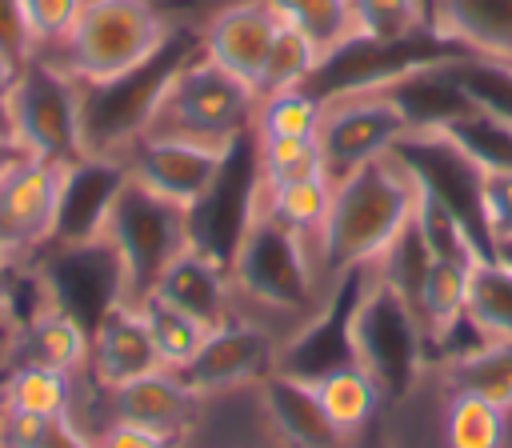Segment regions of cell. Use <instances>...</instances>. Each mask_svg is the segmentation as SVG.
Listing matches in <instances>:
<instances>
[{
  "label": "cell",
  "mask_w": 512,
  "mask_h": 448,
  "mask_svg": "<svg viewBox=\"0 0 512 448\" xmlns=\"http://www.w3.org/2000/svg\"><path fill=\"white\" fill-rule=\"evenodd\" d=\"M416 172L396 156H372L332 188L328 220L316 236V268L336 280L352 268H376L416 216Z\"/></svg>",
  "instance_id": "obj_1"
},
{
  "label": "cell",
  "mask_w": 512,
  "mask_h": 448,
  "mask_svg": "<svg viewBox=\"0 0 512 448\" xmlns=\"http://www.w3.org/2000/svg\"><path fill=\"white\" fill-rule=\"evenodd\" d=\"M252 116H256V88L196 48L164 80L140 136H180V140L228 148L252 132Z\"/></svg>",
  "instance_id": "obj_2"
},
{
  "label": "cell",
  "mask_w": 512,
  "mask_h": 448,
  "mask_svg": "<svg viewBox=\"0 0 512 448\" xmlns=\"http://www.w3.org/2000/svg\"><path fill=\"white\" fill-rule=\"evenodd\" d=\"M228 272H232V288L244 292L256 304H264V308L304 312V308L316 304L320 268H316L312 240L300 236L296 228L280 224L260 204V196L252 200L244 232H240V240L228 256Z\"/></svg>",
  "instance_id": "obj_3"
},
{
  "label": "cell",
  "mask_w": 512,
  "mask_h": 448,
  "mask_svg": "<svg viewBox=\"0 0 512 448\" xmlns=\"http://www.w3.org/2000/svg\"><path fill=\"white\" fill-rule=\"evenodd\" d=\"M172 28L152 0H84L80 20L60 44V64L80 84H108L148 64Z\"/></svg>",
  "instance_id": "obj_4"
},
{
  "label": "cell",
  "mask_w": 512,
  "mask_h": 448,
  "mask_svg": "<svg viewBox=\"0 0 512 448\" xmlns=\"http://www.w3.org/2000/svg\"><path fill=\"white\" fill-rule=\"evenodd\" d=\"M4 108L8 132L28 156L56 164L84 156V84L60 60L36 52L20 64Z\"/></svg>",
  "instance_id": "obj_5"
},
{
  "label": "cell",
  "mask_w": 512,
  "mask_h": 448,
  "mask_svg": "<svg viewBox=\"0 0 512 448\" xmlns=\"http://www.w3.org/2000/svg\"><path fill=\"white\" fill-rule=\"evenodd\" d=\"M352 348L356 364H364L380 384L384 404L404 400L428 360V332L420 308L376 268L352 312Z\"/></svg>",
  "instance_id": "obj_6"
},
{
  "label": "cell",
  "mask_w": 512,
  "mask_h": 448,
  "mask_svg": "<svg viewBox=\"0 0 512 448\" xmlns=\"http://www.w3.org/2000/svg\"><path fill=\"white\" fill-rule=\"evenodd\" d=\"M108 248L116 252L120 260V272H124V300L128 304H140L160 272L192 244V232H188V208L148 192L144 184L128 180L108 212V224H104V236Z\"/></svg>",
  "instance_id": "obj_7"
},
{
  "label": "cell",
  "mask_w": 512,
  "mask_h": 448,
  "mask_svg": "<svg viewBox=\"0 0 512 448\" xmlns=\"http://www.w3.org/2000/svg\"><path fill=\"white\" fill-rule=\"evenodd\" d=\"M320 100H324V112H320L316 140H320V152H324L332 180H340L344 172L360 168L372 156L392 152L416 128V116L404 104L396 84L332 92Z\"/></svg>",
  "instance_id": "obj_8"
},
{
  "label": "cell",
  "mask_w": 512,
  "mask_h": 448,
  "mask_svg": "<svg viewBox=\"0 0 512 448\" xmlns=\"http://www.w3.org/2000/svg\"><path fill=\"white\" fill-rule=\"evenodd\" d=\"M64 164L24 156L0 172V260H32L56 236Z\"/></svg>",
  "instance_id": "obj_9"
},
{
  "label": "cell",
  "mask_w": 512,
  "mask_h": 448,
  "mask_svg": "<svg viewBox=\"0 0 512 448\" xmlns=\"http://www.w3.org/2000/svg\"><path fill=\"white\" fill-rule=\"evenodd\" d=\"M128 172L136 184H144L148 192L180 204V208H196L220 180L232 144H200V140H180V136H136L128 148Z\"/></svg>",
  "instance_id": "obj_10"
},
{
  "label": "cell",
  "mask_w": 512,
  "mask_h": 448,
  "mask_svg": "<svg viewBox=\"0 0 512 448\" xmlns=\"http://www.w3.org/2000/svg\"><path fill=\"white\" fill-rule=\"evenodd\" d=\"M368 280H372V268H352V272L336 276L328 304L308 324H300V332L280 348L276 368L288 376H300V380H320L344 364H356L352 312H356Z\"/></svg>",
  "instance_id": "obj_11"
},
{
  "label": "cell",
  "mask_w": 512,
  "mask_h": 448,
  "mask_svg": "<svg viewBox=\"0 0 512 448\" xmlns=\"http://www.w3.org/2000/svg\"><path fill=\"white\" fill-rule=\"evenodd\" d=\"M52 260L40 264L52 308L76 316L88 336L92 328L104 320L108 308H116L124 300V272L116 252L108 248V240H92V244H52Z\"/></svg>",
  "instance_id": "obj_12"
},
{
  "label": "cell",
  "mask_w": 512,
  "mask_h": 448,
  "mask_svg": "<svg viewBox=\"0 0 512 448\" xmlns=\"http://www.w3.org/2000/svg\"><path fill=\"white\" fill-rule=\"evenodd\" d=\"M276 340L268 336V328L248 324V320H224L216 324L204 344L196 348V356L176 368L180 380L208 396V392H228V388H244V384H260L264 376L276 372Z\"/></svg>",
  "instance_id": "obj_13"
},
{
  "label": "cell",
  "mask_w": 512,
  "mask_h": 448,
  "mask_svg": "<svg viewBox=\"0 0 512 448\" xmlns=\"http://www.w3.org/2000/svg\"><path fill=\"white\" fill-rule=\"evenodd\" d=\"M132 180L124 152H84L64 164L60 176V208L52 244H92L104 236L108 212L120 188Z\"/></svg>",
  "instance_id": "obj_14"
},
{
  "label": "cell",
  "mask_w": 512,
  "mask_h": 448,
  "mask_svg": "<svg viewBox=\"0 0 512 448\" xmlns=\"http://www.w3.org/2000/svg\"><path fill=\"white\" fill-rule=\"evenodd\" d=\"M280 28L284 24L268 0H236L220 12H212V20L200 32V52L256 88Z\"/></svg>",
  "instance_id": "obj_15"
},
{
  "label": "cell",
  "mask_w": 512,
  "mask_h": 448,
  "mask_svg": "<svg viewBox=\"0 0 512 448\" xmlns=\"http://www.w3.org/2000/svg\"><path fill=\"white\" fill-rule=\"evenodd\" d=\"M256 388H260V408L284 448H352V436L336 428L312 380L276 368Z\"/></svg>",
  "instance_id": "obj_16"
},
{
  "label": "cell",
  "mask_w": 512,
  "mask_h": 448,
  "mask_svg": "<svg viewBox=\"0 0 512 448\" xmlns=\"http://www.w3.org/2000/svg\"><path fill=\"white\" fill-rule=\"evenodd\" d=\"M108 392H112V416L116 420L140 424V428L160 432L176 444L200 420V392H192L180 380V372H172V368H156V372L136 376V380L108 388Z\"/></svg>",
  "instance_id": "obj_17"
},
{
  "label": "cell",
  "mask_w": 512,
  "mask_h": 448,
  "mask_svg": "<svg viewBox=\"0 0 512 448\" xmlns=\"http://www.w3.org/2000/svg\"><path fill=\"white\" fill-rule=\"evenodd\" d=\"M88 364L104 388H120L136 376L164 368L160 352L152 344V332H148L136 304L120 300L116 308L104 312V320L92 328V340H88Z\"/></svg>",
  "instance_id": "obj_18"
},
{
  "label": "cell",
  "mask_w": 512,
  "mask_h": 448,
  "mask_svg": "<svg viewBox=\"0 0 512 448\" xmlns=\"http://www.w3.org/2000/svg\"><path fill=\"white\" fill-rule=\"evenodd\" d=\"M152 292H156L160 300H168L172 308L196 316L200 324L216 328V324L228 320V308H232V292H236V288H232V272H228V264H224L220 256H212V252L188 244V248L160 272V280H156Z\"/></svg>",
  "instance_id": "obj_19"
},
{
  "label": "cell",
  "mask_w": 512,
  "mask_h": 448,
  "mask_svg": "<svg viewBox=\"0 0 512 448\" xmlns=\"http://www.w3.org/2000/svg\"><path fill=\"white\" fill-rule=\"evenodd\" d=\"M432 28L468 56L512 60V0H436Z\"/></svg>",
  "instance_id": "obj_20"
},
{
  "label": "cell",
  "mask_w": 512,
  "mask_h": 448,
  "mask_svg": "<svg viewBox=\"0 0 512 448\" xmlns=\"http://www.w3.org/2000/svg\"><path fill=\"white\" fill-rule=\"evenodd\" d=\"M88 328L60 312L48 308L40 312L32 324H24L20 332L8 336V364H36V368H52V372H76L80 364H88Z\"/></svg>",
  "instance_id": "obj_21"
},
{
  "label": "cell",
  "mask_w": 512,
  "mask_h": 448,
  "mask_svg": "<svg viewBox=\"0 0 512 448\" xmlns=\"http://www.w3.org/2000/svg\"><path fill=\"white\" fill-rule=\"evenodd\" d=\"M484 260L476 252H464V256H432L428 272H424V284H420V320H424V332H428V344L440 340L468 308V280H472V264Z\"/></svg>",
  "instance_id": "obj_22"
},
{
  "label": "cell",
  "mask_w": 512,
  "mask_h": 448,
  "mask_svg": "<svg viewBox=\"0 0 512 448\" xmlns=\"http://www.w3.org/2000/svg\"><path fill=\"white\" fill-rule=\"evenodd\" d=\"M444 384L452 392L480 396L496 408H512V340H484L476 352L444 364Z\"/></svg>",
  "instance_id": "obj_23"
},
{
  "label": "cell",
  "mask_w": 512,
  "mask_h": 448,
  "mask_svg": "<svg viewBox=\"0 0 512 448\" xmlns=\"http://www.w3.org/2000/svg\"><path fill=\"white\" fill-rule=\"evenodd\" d=\"M312 384H316L328 416L336 420V428L348 432V436H360L384 404V392H380V384L372 380V372L364 364H344V368H336V372H328Z\"/></svg>",
  "instance_id": "obj_24"
},
{
  "label": "cell",
  "mask_w": 512,
  "mask_h": 448,
  "mask_svg": "<svg viewBox=\"0 0 512 448\" xmlns=\"http://www.w3.org/2000/svg\"><path fill=\"white\" fill-rule=\"evenodd\" d=\"M332 188H336L332 176H304V180H288V184H272V188L260 184L256 196L280 224L296 228L316 248V236H320L328 208H332Z\"/></svg>",
  "instance_id": "obj_25"
},
{
  "label": "cell",
  "mask_w": 512,
  "mask_h": 448,
  "mask_svg": "<svg viewBox=\"0 0 512 448\" xmlns=\"http://www.w3.org/2000/svg\"><path fill=\"white\" fill-rule=\"evenodd\" d=\"M268 4L280 16V24L304 32L320 48L324 60L356 40L352 0H268Z\"/></svg>",
  "instance_id": "obj_26"
},
{
  "label": "cell",
  "mask_w": 512,
  "mask_h": 448,
  "mask_svg": "<svg viewBox=\"0 0 512 448\" xmlns=\"http://www.w3.org/2000/svg\"><path fill=\"white\" fill-rule=\"evenodd\" d=\"M464 312L488 340H512V268L496 256L476 260Z\"/></svg>",
  "instance_id": "obj_27"
},
{
  "label": "cell",
  "mask_w": 512,
  "mask_h": 448,
  "mask_svg": "<svg viewBox=\"0 0 512 448\" xmlns=\"http://www.w3.org/2000/svg\"><path fill=\"white\" fill-rule=\"evenodd\" d=\"M468 108L496 116L512 124V60H488V56H460L444 64Z\"/></svg>",
  "instance_id": "obj_28"
},
{
  "label": "cell",
  "mask_w": 512,
  "mask_h": 448,
  "mask_svg": "<svg viewBox=\"0 0 512 448\" xmlns=\"http://www.w3.org/2000/svg\"><path fill=\"white\" fill-rule=\"evenodd\" d=\"M252 152H256V180L264 188L304 176H332L316 136H252Z\"/></svg>",
  "instance_id": "obj_29"
},
{
  "label": "cell",
  "mask_w": 512,
  "mask_h": 448,
  "mask_svg": "<svg viewBox=\"0 0 512 448\" xmlns=\"http://www.w3.org/2000/svg\"><path fill=\"white\" fill-rule=\"evenodd\" d=\"M140 316H144V324H148V332H152V344H156V352H160V364L164 368H184L192 356H196V348L204 344V336L212 332L208 324H200L196 316H188V312H180V308H172L168 300H160L156 292H148L140 304Z\"/></svg>",
  "instance_id": "obj_30"
},
{
  "label": "cell",
  "mask_w": 512,
  "mask_h": 448,
  "mask_svg": "<svg viewBox=\"0 0 512 448\" xmlns=\"http://www.w3.org/2000/svg\"><path fill=\"white\" fill-rule=\"evenodd\" d=\"M4 396H8V408L32 412L44 420H60L72 412L68 372H52V368H36V364H8Z\"/></svg>",
  "instance_id": "obj_31"
},
{
  "label": "cell",
  "mask_w": 512,
  "mask_h": 448,
  "mask_svg": "<svg viewBox=\"0 0 512 448\" xmlns=\"http://www.w3.org/2000/svg\"><path fill=\"white\" fill-rule=\"evenodd\" d=\"M320 112H324V100L308 84L256 96L252 136H316Z\"/></svg>",
  "instance_id": "obj_32"
},
{
  "label": "cell",
  "mask_w": 512,
  "mask_h": 448,
  "mask_svg": "<svg viewBox=\"0 0 512 448\" xmlns=\"http://www.w3.org/2000/svg\"><path fill=\"white\" fill-rule=\"evenodd\" d=\"M320 64H324L320 48H316L304 32H296V28L284 24V28L276 32L272 52H268V60H264V72H260V80H256V96L284 92V88H300V84H308V80L316 76Z\"/></svg>",
  "instance_id": "obj_33"
},
{
  "label": "cell",
  "mask_w": 512,
  "mask_h": 448,
  "mask_svg": "<svg viewBox=\"0 0 512 448\" xmlns=\"http://www.w3.org/2000/svg\"><path fill=\"white\" fill-rule=\"evenodd\" d=\"M356 36L372 44H400L432 28L424 0H352Z\"/></svg>",
  "instance_id": "obj_34"
},
{
  "label": "cell",
  "mask_w": 512,
  "mask_h": 448,
  "mask_svg": "<svg viewBox=\"0 0 512 448\" xmlns=\"http://www.w3.org/2000/svg\"><path fill=\"white\" fill-rule=\"evenodd\" d=\"M444 436L448 448H504V408L468 392H452Z\"/></svg>",
  "instance_id": "obj_35"
},
{
  "label": "cell",
  "mask_w": 512,
  "mask_h": 448,
  "mask_svg": "<svg viewBox=\"0 0 512 448\" xmlns=\"http://www.w3.org/2000/svg\"><path fill=\"white\" fill-rule=\"evenodd\" d=\"M20 4L36 48H60L84 8V0H20Z\"/></svg>",
  "instance_id": "obj_36"
},
{
  "label": "cell",
  "mask_w": 512,
  "mask_h": 448,
  "mask_svg": "<svg viewBox=\"0 0 512 448\" xmlns=\"http://www.w3.org/2000/svg\"><path fill=\"white\" fill-rule=\"evenodd\" d=\"M480 220L488 244L512 236V168H480Z\"/></svg>",
  "instance_id": "obj_37"
},
{
  "label": "cell",
  "mask_w": 512,
  "mask_h": 448,
  "mask_svg": "<svg viewBox=\"0 0 512 448\" xmlns=\"http://www.w3.org/2000/svg\"><path fill=\"white\" fill-rule=\"evenodd\" d=\"M36 40L28 32V20H24V4L20 0H0V56L16 60V64H28L36 56Z\"/></svg>",
  "instance_id": "obj_38"
},
{
  "label": "cell",
  "mask_w": 512,
  "mask_h": 448,
  "mask_svg": "<svg viewBox=\"0 0 512 448\" xmlns=\"http://www.w3.org/2000/svg\"><path fill=\"white\" fill-rule=\"evenodd\" d=\"M96 448H176V440H168L160 432H148L140 424H128V420H112L100 432Z\"/></svg>",
  "instance_id": "obj_39"
},
{
  "label": "cell",
  "mask_w": 512,
  "mask_h": 448,
  "mask_svg": "<svg viewBox=\"0 0 512 448\" xmlns=\"http://www.w3.org/2000/svg\"><path fill=\"white\" fill-rule=\"evenodd\" d=\"M36 448H96V444L72 424V416H60V420H52L44 428V440Z\"/></svg>",
  "instance_id": "obj_40"
},
{
  "label": "cell",
  "mask_w": 512,
  "mask_h": 448,
  "mask_svg": "<svg viewBox=\"0 0 512 448\" xmlns=\"http://www.w3.org/2000/svg\"><path fill=\"white\" fill-rule=\"evenodd\" d=\"M352 448H392V444H388L384 428H380V424L372 420V424H368V428H364L360 436H352Z\"/></svg>",
  "instance_id": "obj_41"
},
{
  "label": "cell",
  "mask_w": 512,
  "mask_h": 448,
  "mask_svg": "<svg viewBox=\"0 0 512 448\" xmlns=\"http://www.w3.org/2000/svg\"><path fill=\"white\" fill-rule=\"evenodd\" d=\"M24 156H28V152H24L12 136H0V172H8V168H12L16 160H24Z\"/></svg>",
  "instance_id": "obj_42"
},
{
  "label": "cell",
  "mask_w": 512,
  "mask_h": 448,
  "mask_svg": "<svg viewBox=\"0 0 512 448\" xmlns=\"http://www.w3.org/2000/svg\"><path fill=\"white\" fill-rule=\"evenodd\" d=\"M16 72H20V64H16V60H8V56H0V100L12 92V84H16Z\"/></svg>",
  "instance_id": "obj_43"
},
{
  "label": "cell",
  "mask_w": 512,
  "mask_h": 448,
  "mask_svg": "<svg viewBox=\"0 0 512 448\" xmlns=\"http://www.w3.org/2000/svg\"><path fill=\"white\" fill-rule=\"evenodd\" d=\"M492 256H496L500 264H508V268H512V236H504V240H492Z\"/></svg>",
  "instance_id": "obj_44"
},
{
  "label": "cell",
  "mask_w": 512,
  "mask_h": 448,
  "mask_svg": "<svg viewBox=\"0 0 512 448\" xmlns=\"http://www.w3.org/2000/svg\"><path fill=\"white\" fill-rule=\"evenodd\" d=\"M0 336H12V328H8V304H4V260H0Z\"/></svg>",
  "instance_id": "obj_45"
},
{
  "label": "cell",
  "mask_w": 512,
  "mask_h": 448,
  "mask_svg": "<svg viewBox=\"0 0 512 448\" xmlns=\"http://www.w3.org/2000/svg\"><path fill=\"white\" fill-rule=\"evenodd\" d=\"M4 380H8V368H0V420L8 412V396H4Z\"/></svg>",
  "instance_id": "obj_46"
}]
</instances>
